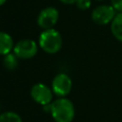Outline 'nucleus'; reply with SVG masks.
Segmentation results:
<instances>
[{"label":"nucleus","instance_id":"423d86ee","mask_svg":"<svg viewBox=\"0 0 122 122\" xmlns=\"http://www.w3.org/2000/svg\"><path fill=\"white\" fill-rule=\"evenodd\" d=\"M53 92L51 88H49L47 85L42 83H37L32 86L30 89V96L34 102L45 106L51 104L53 98Z\"/></svg>","mask_w":122,"mask_h":122},{"label":"nucleus","instance_id":"f257e3e1","mask_svg":"<svg viewBox=\"0 0 122 122\" xmlns=\"http://www.w3.org/2000/svg\"><path fill=\"white\" fill-rule=\"evenodd\" d=\"M50 113L55 122H71L75 115L74 105L66 97H58L51 103Z\"/></svg>","mask_w":122,"mask_h":122},{"label":"nucleus","instance_id":"dca6fc26","mask_svg":"<svg viewBox=\"0 0 122 122\" xmlns=\"http://www.w3.org/2000/svg\"><path fill=\"white\" fill-rule=\"evenodd\" d=\"M97 1H101V0H97Z\"/></svg>","mask_w":122,"mask_h":122},{"label":"nucleus","instance_id":"2eb2a0df","mask_svg":"<svg viewBox=\"0 0 122 122\" xmlns=\"http://www.w3.org/2000/svg\"><path fill=\"white\" fill-rule=\"evenodd\" d=\"M6 1H7V0H0V6H2L3 4H5Z\"/></svg>","mask_w":122,"mask_h":122},{"label":"nucleus","instance_id":"20e7f679","mask_svg":"<svg viewBox=\"0 0 122 122\" xmlns=\"http://www.w3.org/2000/svg\"><path fill=\"white\" fill-rule=\"evenodd\" d=\"M38 46L32 39H23L14 45L12 51L19 59H30L36 55Z\"/></svg>","mask_w":122,"mask_h":122},{"label":"nucleus","instance_id":"9b49d317","mask_svg":"<svg viewBox=\"0 0 122 122\" xmlns=\"http://www.w3.org/2000/svg\"><path fill=\"white\" fill-rule=\"evenodd\" d=\"M0 122H23L20 115L14 112H5L0 113Z\"/></svg>","mask_w":122,"mask_h":122},{"label":"nucleus","instance_id":"4468645a","mask_svg":"<svg viewBox=\"0 0 122 122\" xmlns=\"http://www.w3.org/2000/svg\"><path fill=\"white\" fill-rule=\"evenodd\" d=\"M59 1L66 5H71V4H75L77 0H59Z\"/></svg>","mask_w":122,"mask_h":122},{"label":"nucleus","instance_id":"6e6552de","mask_svg":"<svg viewBox=\"0 0 122 122\" xmlns=\"http://www.w3.org/2000/svg\"><path fill=\"white\" fill-rule=\"evenodd\" d=\"M14 42L10 34L5 31H0V55H6L13 51Z\"/></svg>","mask_w":122,"mask_h":122},{"label":"nucleus","instance_id":"7ed1b4c3","mask_svg":"<svg viewBox=\"0 0 122 122\" xmlns=\"http://www.w3.org/2000/svg\"><path fill=\"white\" fill-rule=\"evenodd\" d=\"M72 81L71 77L64 72L56 74L51 82V90L57 97H66L71 91Z\"/></svg>","mask_w":122,"mask_h":122},{"label":"nucleus","instance_id":"f8f14e48","mask_svg":"<svg viewBox=\"0 0 122 122\" xmlns=\"http://www.w3.org/2000/svg\"><path fill=\"white\" fill-rule=\"evenodd\" d=\"M76 7L81 10H88L91 5H92V1L91 0H77L76 3H75Z\"/></svg>","mask_w":122,"mask_h":122},{"label":"nucleus","instance_id":"f03ea898","mask_svg":"<svg viewBox=\"0 0 122 122\" xmlns=\"http://www.w3.org/2000/svg\"><path fill=\"white\" fill-rule=\"evenodd\" d=\"M62 36L55 29L44 30L38 38V45L45 52L53 54L58 52L62 48Z\"/></svg>","mask_w":122,"mask_h":122},{"label":"nucleus","instance_id":"ddd939ff","mask_svg":"<svg viewBox=\"0 0 122 122\" xmlns=\"http://www.w3.org/2000/svg\"><path fill=\"white\" fill-rule=\"evenodd\" d=\"M111 5L116 12H122V0H111Z\"/></svg>","mask_w":122,"mask_h":122},{"label":"nucleus","instance_id":"0eeeda50","mask_svg":"<svg viewBox=\"0 0 122 122\" xmlns=\"http://www.w3.org/2000/svg\"><path fill=\"white\" fill-rule=\"evenodd\" d=\"M58 18V10L54 7H47L39 12L37 16V25L43 30L51 29L57 23Z\"/></svg>","mask_w":122,"mask_h":122},{"label":"nucleus","instance_id":"1a4fd4ad","mask_svg":"<svg viewBox=\"0 0 122 122\" xmlns=\"http://www.w3.org/2000/svg\"><path fill=\"white\" fill-rule=\"evenodd\" d=\"M111 31L112 35L122 43V12H117L111 22Z\"/></svg>","mask_w":122,"mask_h":122},{"label":"nucleus","instance_id":"39448f33","mask_svg":"<svg viewBox=\"0 0 122 122\" xmlns=\"http://www.w3.org/2000/svg\"><path fill=\"white\" fill-rule=\"evenodd\" d=\"M112 5H99L92 11V19L97 25H107L111 23L116 15Z\"/></svg>","mask_w":122,"mask_h":122},{"label":"nucleus","instance_id":"9d476101","mask_svg":"<svg viewBox=\"0 0 122 122\" xmlns=\"http://www.w3.org/2000/svg\"><path fill=\"white\" fill-rule=\"evenodd\" d=\"M18 59L19 58L15 55V53L13 51L10 52V53L4 55V57H3V65H4V67L7 70L12 71V70L17 68V66H18Z\"/></svg>","mask_w":122,"mask_h":122}]
</instances>
